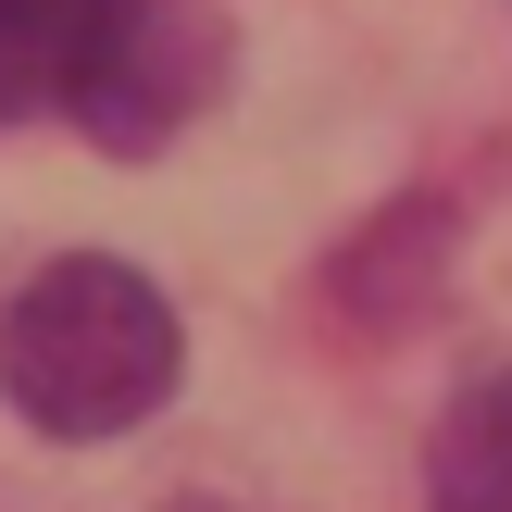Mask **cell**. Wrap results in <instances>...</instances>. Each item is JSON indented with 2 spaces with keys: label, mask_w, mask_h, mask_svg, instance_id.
I'll use <instances>...</instances> for the list:
<instances>
[{
  "label": "cell",
  "mask_w": 512,
  "mask_h": 512,
  "mask_svg": "<svg viewBox=\"0 0 512 512\" xmlns=\"http://www.w3.org/2000/svg\"><path fill=\"white\" fill-rule=\"evenodd\" d=\"M188 375V325L113 250H63L0 300V400L38 438H125Z\"/></svg>",
  "instance_id": "obj_1"
},
{
  "label": "cell",
  "mask_w": 512,
  "mask_h": 512,
  "mask_svg": "<svg viewBox=\"0 0 512 512\" xmlns=\"http://www.w3.org/2000/svg\"><path fill=\"white\" fill-rule=\"evenodd\" d=\"M138 13L150 0H0V125H88L138 50Z\"/></svg>",
  "instance_id": "obj_2"
},
{
  "label": "cell",
  "mask_w": 512,
  "mask_h": 512,
  "mask_svg": "<svg viewBox=\"0 0 512 512\" xmlns=\"http://www.w3.org/2000/svg\"><path fill=\"white\" fill-rule=\"evenodd\" d=\"M225 63H238V38H225L213 0H150V13H138V50H125V75L100 88V113H88V138H100V150H163L188 113H213Z\"/></svg>",
  "instance_id": "obj_3"
},
{
  "label": "cell",
  "mask_w": 512,
  "mask_h": 512,
  "mask_svg": "<svg viewBox=\"0 0 512 512\" xmlns=\"http://www.w3.org/2000/svg\"><path fill=\"white\" fill-rule=\"evenodd\" d=\"M425 512H512V363L463 375L425 438Z\"/></svg>",
  "instance_id": "obj_4"
},
{
  "label": "cell",
  "mask_w": 512,
  "mask_h": 512,
  "mask_svg": "<svg viewBox=\"0 0 512 512\" xmlns=\"http://www.w3.org/2000/svg\"><path fill=\"white\" fill-rule=\"evenodd\" d=\"M438 250H450V213H438V200H413L400 225H375V238L338 263V313H350V325H413L425 300H438V288H425Z\"/></svg>",
  "instance_id": "obj_5"
},
{
  "label": "cell",
  "mask_w": 512,
  "mask_h": 512,
  "mask_svg": "<svg viewBox=\"0 0 512 512\" xmlns=\"http://www.w3.org/2000/svg\"><path fill=\"white\" fill-rule=\"evenodd\" d=\"M175 512H225V500H175Z\"/></svg>",
  "instance_id": "obj_6"
}]
</instances>
